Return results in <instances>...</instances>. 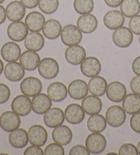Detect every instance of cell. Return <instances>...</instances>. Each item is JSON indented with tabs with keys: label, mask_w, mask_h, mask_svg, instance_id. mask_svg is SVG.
Returning <instances> with one entry per match:
<instances>
[{
	"label": "cell",
	"mask_w": 140,
	"mask_h": 155,
	"mask_svg": "<svg viewBox=\"0 0 140 155\" xmlns=\"http://www.w3.org/2000/svg\"><path fill=\"white\" fill-rule=\"evenodd\" d=\"M40 75L45 79H53L58 76L60 66L58 61L52 58H45L40 60L38 67Z\"/></svg>",
	"instance_id": "6da1fadb"
},
{
	"label": "cell",
	"mask_w": 140,
	"mask_h": 155,
	"mask_svg": "<svg viewBox=\"0 0 140 155\" xmlns=\"http://www.w3.org/2000/svg\"><path fill=\"white\" fill-rule=\"evenodd\" d=\"M82 32L78 27L70 24L64 26L61 33V40L68 47L79 45L82 41Z\"/></svg>",
	"instance_id": "7a4b0ae2"
},
{
	"label": "cell",
	"mask_w": 140,
	"mask_h": 155,
	"mask_svg": "<svg viewBox=\"0 0 140 155\" xmlns=\"http://www.w3.org/2000/svg\"><path fill=\"white\" fill-rule=\"evenodd\" d=\"M105 118L109 126L114 128L120 127L126 121V111L119 105L111 106L106 111Z\"/></svg>",
	"instance_id": "3957f363"
},
{
	"label": "cell",
	"mask_w": 140,
	"mask_h": 155,
	"mask_svg": "<svg viewBox=\"0 0 140 155\" xmlns=\"http://www.w3.org/2000/svg\"><path fill=\"white\" fill-rule=\"evenodd\" d=\"M85 146L90 153L100 154L106 148L107 140L100 133H92L86 138Z\"/></svg>",
	"instance_id": "277c9868"
},
{
	"label": "cell",
	"mask_w": 140,
	"mask_h": 155,
	"mask_svg": "<svg viewBox=\"0 0 140 155\" xmlns=\"http://www.w3.org/2000/svg\"><path fill=\"white\" fill-rule=\"evenodd\" d=\"M20 90L23 94L29 97H34L42 91V84L37 77H28L21 81Z\"/></svg>",
	"instance_id": "5b68a950"
},
{
	"label": "cell",
	"mask_w": 140,
	"mask_h": 155,
	"mask_svg": "<svg viewBox=\"0 0 140 155\" xmlns=\"http://www.w3.org/2000/svg\"><path fill=\"white\" fill-rule=\"evenodd\" d=\"M112 40L117 47L120 48H127L133 42V32L129 28L122 26L115 29L112 34Z\"/></svg>",
	"instance_id": "8992f818"
},
{
	"label": "cell",
	"mask_w": 140,
	"mask_h": 155,
	"mask_svg": "<svg viewBox=\"0 0 140 155\" xmlns=\"http://www.w3.org/2000/svg\"><path fill=\"white\" fill-rule=\"evenodd\" d=\"M21 123V118L14 111H7L0 116V127L6 132H12L19 128Z\"/></svg>",
	"instance_id": "52a82bcc"
},
{
	"label": "cell",
	"mask_w": 140,
	"mask_h": 155,
	"mask_svg": "<svg viewBox=\"0 0 140 155\" xmlns=\"http://www.w3.org/2000/svg\"><path fill=\"white\" fill-rule=\"evenodd\" d=\"M11 109L19 116H25L30 114L32 109V101L25 94L18 95L12 100Z\"/></svg>",
	"instance_id": "ba28073f"
},
{
	"label": "cell",
	"mask_w": 140,
	"mask_h": 155,
	"mask_svg": "<svg viewBox=\"0 0 140 155\" xmlns=\"http://www.w3.org/2000/svg\"><path fill=\"white\" fill-rule=\"evenodd\" d=\"M107 97L114 103H120L126 96L125 85L120 81H112L107 85Z\"/></svg>",
	"instance_id": "9c48e42d"
},
{
	"label": "cell",
	"mask_w": 140,
	"mask_h": 155,
	"mask_svg": "<svg viewBox=\"0 0 140 155\" xmlns=\"http://www.w3.org/2000/svg\"><path fill=\"white\" fill-rule=\"evenodd\" d=\"M29 141L32 145L43 146L48 139L47 130L41 125L34 124L28 130Z\"/></svg>",
	"instance_id": "30bf717a"
},
{
	"label": "cell",
	"mask_w": 140,
	"mask_h": 155,
	"mask_svg": "<svg viewBox=\"0 0 140 155\" xmlns=\"http://www.w3.org/2000/svg\"><path fill=\"white\" fill-rule=\"evenodd\" d=\"M28 28L22 21H15L8 27L7 34L10 39L15 42H21L28 34Z\"/></svg>",
	"instance_id": "8fae6325"
},
{
	"label": "cell",
	"mask_w": 140,
	"mask_h": 155,
	"mask_svg": "<svg viewBox=\"0 0 140 155\" xmlns=\"http://www.w3.org/2000/svg\"><path fill=\"white\" fill-rule=\"evenodd\" d=\"M82 73L87 77L98 76L101 71L100 61L95 57L85 58L80 66Z\"/></svg>",
	"instance_id": "7c38bea8"
},
{
	"label": "cell",
	"mask_w": 140,
	"mask_h": 155,
	"mask_svg": "<svg viewBox=\"0 0 140 155\" xmlns=\"http://www.w3.org/2000/svg\"><path fill=\"white\" fill-rule=\"evenodd\" d=\"M64 120H65L64 112L58 107L51 108L46 112L43 117L46 126L53 129L62 124Z\"/></svg>",
	"instance_id": "4fadbf2b"
},
{
	"label": "cell",
	"mask_w": 140,
	"mask_h": 155,
	"mask_svg": "<svg viewBox=\"0 0 140 155\" xmlns=\"http://www.w3.org/2000/svg\"><path fill=\"white\" fill-rule=\"evenodd\" d=\"M85 111L79 104L72 103L66 107L64 116L67 122L71 124H79L85 118Z\"/></svg>",
	"instance_id": "5bb4252c"
},
{
	"label": "cell",
	"mask_w": 140,
	"mask_h": 155,
	"mask_svg": "<svg viewBox=\"0 0 140 155\" xmlns=\"http://www.w3.org/2000/svg\"><path fill=\"white\" fill-rule=\"evenodd\" d=\"M88 85L82 79L74 80L71 82L68 87L69 96L75 100L83 99L86 96H88Z\"/></svg>",
	"instance_id": "9a60e30c"
},
{
	"label": "cell",
	"mask_w": 140,
	"mask_h": 155,
	"mask_svg": "<svg viewBox=\"0 0 140 155\" xmlns=\"http://www.w3.org/2000/svg\"><path fill=\"white\" fill-rule=\"evenodd\" d=\"M86 58V51L81 45H77L67 48L65 51V59L70 64L79 65Z\"/></svg>",
	"instance_id": "2e32d148"
},
{
	"label": "cell",
	"mask_w": 140,
	"mask_h": 155,
	"mask_svg": "<svg viewBox=\"0 0 140 155\" xmlns=\"http://www.w3.org/2000/svg\"><path fill=\"white\" fill-rule=\"evenodd\" d=\"M47 95L53 102L60 103L66 98L68 89L63 83L53 82L47 88Z\"/></svg>",
	"instance_id": "e0dca14e"
},
{
	"label": "cell",
	"mask_w": 140,
	"mask_h": 155,
	"mask_svg": "<svg viewBox=\"0 0 140 155\" xmlns=\"http://www.w3.org/2000/svg\"><path fill=\"white\" fill-rule=\"evenodd\" d=\"M4 75L8 81H19L25 76V68L17 61L8 62L4 68Z\"/></svg>",
	"instance_id": "ac0fdd59"
},
{
	"label": "cell",
	"mask_w": 140,
	"mask_h": 155,
	"mask_svg": "<svg viewBox=\"0 0 140 155\" xmlns=\"http://www.w3.org/2000/svg\"><path fill=\"white\" fill-rule=\"evenodd\" d=\"M125 16L119 10H113L107 12L103 17V23L107 28L115 30L125 23Z\"/></svg>",
	"instance_id": "d6986e66"
},
{
	"label": "cell",
	"mask_w": 140,
	"mask_h": 155,
	"mask_svg": "<svg viewBox=\"0 0 140 155\" xmlns=\"http://www.w3.org/2000/svg\"><path fill=\"white\" fill-rule=\"evenodd\" d=\"M32 110L37 114H45L52 106V102L49 96L40 93L33 97L32 100Z\"/></svg>",
	"instance_id": "ffe728a7"
},
{
	"label": "cell",
	"mask_w": 140,
	"mask_h": 155,
	"mask_svg": "<svg viewBox=\"0 0 140 155\" xmlns=\"http://www.w3.org/2000/svg\"><path fill=\"white\" fill-rule=\"evenodd\" d=\"M45 22L44 15L37 11L29 12L26 16L25 19V23L27 28L32 32H39L41 31Z\"/></svg>",
	"instance_id": "44dd1931"
},
{
	"label": "cell",
	"mask_w": 140,
	"mask_h": 155,
	"mask_svg": "<svg viewBox=\"0 0 140 155\" xmlns=\"http://www.w3.org/2000/svg\"><path fill=\"white\" fill-rule=\"evenodd\" d=\"M82 107L88 115L99 114L103 108V103L99 97L95 95H89L83 98L82 103Z\"/></svg>",
	"instance_id": "7402d4cb"
},
{
	"label": "cell",
	"mask_w": 140,
	"mask_h": 155,
	"mask_svg": "<svg viewBox=\"0 0 140 155\" xmlns=\"http://www.w3.org/2000/svg\"><path fill=\"white\" fill-rule=\"evenodd\" d=\"M21 49L19 45L14 42H8L2 46L1 55L8 62L17 61L20 58Z\"/></svg>",
	"instance_id": "603a6c76"
},
{
	"label": "cell",
	"mask_w": 140,
	"mask_h": 155,
	"mask_svg": "<svg viewBox=\"0 0 140 155\" xmlns=\"http://www.w3.org/2000/svg\"><path fill=\"white\" fill-rule=\"evenodd\" d=\"M25 7L21 2L13 1L8 4L6 8V12L8 19L15 22L23 19L25 15Z\"/></svg>",
	"instance_id": "cb8c5ba5"
},
{
	"label": "cell",
	"mask_w": 140,
	"mask_h": 155,
	"mask_svg": "<svg viewBox=\"0 0 140 155\" xmlns=\"http://www.w3.org/2000/svg\"><path fill=\"white\" fill-rule=\"evenodd\" d=\"M19 61L25 70L32 71H35L38 67L40 58L39 55L36 51L28 50L21 53Z\"/></svg>",
	"instance_id": "d4e9b609"
},
{
	"label": "cell",
	"mask_w": 140,
	"mask_h": 155,
	"mask_svg": "<svg viewBox=\"0 0 140 155\" xmlns=\"http://www.w3.org/2000/svg\"><path fill=\"white\" fill-rule=\"evenodd\" d=\"M77 25L82 33L91 34L97 28L98 20L93 15H82L78 18Z\"/></svg>",
	"instance_id": "484cf974"
},
{
	"label": "cell",
	"mask_w": 140,
	"mask_h": 155,
	"mask_svg": "<svg viewBox=\"0 0 140 155\" xmlns=\"http://www.w3.org/2000/svg\"><path fill=\"white\" fill-rule=\"evenodd\" d=\"M52 138L54 142L62 146H66L72 140V130L66 125H60L54 128L52 132Z\"/></svg>",
	"instance_id": "4316f807"
},
{
	"label": "cell",
	"mask_w": 140,
	"mask_h": 155,
	"mask_svg": "<svg viewBox=\"0 0 140 155\" xmlns=\"http://www.w3.org/2000/svg\"><path fill=\"white\" fill-rule=\"evenodd\" d=\"M8 140L10 145L14 148H23L28 143V133H27L25 129L18 128L10 132Z\"/></svg>",
	"instance_id": "83f0119b"
},
{
	"label": "cell",
	"mask_w": 140,
	"mask_h": 155,
	"mask_svg": "<svg viewBox=\"0 0 140 155\" xmlns=\"http://www.w3.org/2000/svg\"><path fill=\"white\" fill-rule=\"evenodd\" d=\"M42 31L45 38L49 40H55L61 35L62 27L58 20L52 18L46 21Z\"/></svg>",
	"instance_id": "f1b7e54d"
},
{
	"label": "cell",
	"mask_w": 140,
	"mask_h": 155,
	"mask_svg": "<svg viewBox=\"0 0 140 155\" xmlns=\"http://www.w3.org/2000/svg\"><path fill=\"white\" fill-rule=\"evenodd\" d=\"M24 45L28 50L39 51L45 46V38L39 32H31L24 40Z\"/></svg>",
	"instance_id": "f546056e"
},
{
	"label": "cell",
	"mask_w": 140,
	"mask_h": 155,
	"mask_svg": "<svg viewBox=\"0 0 140 155\" xmlns=\"http://www.w3.org/2000/svg\"><path fill=\"white\" fill-rule=\"evenodd\" d=\"M107 83L105 79L101 76L92 77L88 82V89L92 94L102 97L106 93Z\"/></svg>",
	"instance_id": "4dcf8cb0"
},
{
	"label": "cell",
	"mask_w": 140,
	"mask_h": 155,
	"mask_svg": "<svg viewBox=\"0 0 140 155\" xmlns=\"http://www.w3.org/2000/svg\"><path fill=\"white\" fill-rule=\"evenodd\" d=\"M107 120L103 115L96 114L92 115L87 121V127L92 133H102L107 127Z\"/></svg>",
	"instance_id": "1f68e13d"
},
{
	"label": "cell",
	"mask_w": 140,
	"mask_h": 155,
	"mask_svg": "<svg viewBox=\"0 0 140 155\" xmlns=\"http://www.w3.org/2000/svg\"><path fill=\"white\" fill-rule=\"evenodd\" d=\"M122 107L126 114L133 115L140 111V96L131 93L122 101Z\"/></svg>",
	"instance_id": "d6a6232c"
},
{
	"label": "cell",
	"mask_w": 140,
	"mask_h": 155,
	"mask_svg": "<svg viewBox=\"0 0 140 155\" xmlns=\"http://www.w3.org/2000/svg\"><path fill=\"white\" fill-rule=\"evenodd\" d=\"M120 10L125 17H133L140 12V2L139 0H123L120 5Z\"/></svg>",
	"instance_id": "836d02e7"
},
{
	"label": "cell",
	"mask_w": 140,
	"mask_h": 155,
	"mask_svg": "<svg viewBox=\"0 0 140 155\" xmlns=\"http://www.w3.org/2000/svg\"><path fill=\"white\" fill-rule=\"evenodd\" d=\"M73 6L78 14H90L95 8V3L93 0H74Z\"/></svg>",
	"instance_id": "e575fe53"
},
{
	"label": "cell",
	"mask_w": 140,
	"mask_h": 155,
	"mask_svg": "<svg viewBox=\"0 0 140 155\" xmlns=\"http://www.w3.org/2000/svg\"><path fill=\"white\" fill-rule=\"evenodd\" d=\"M60 2L59 0H39V9L46 15H52L57 11Z\"/></svg>",
	"instance_id": "d590c367"
},
{
	"label": "cell",
	"mask_w": 140,
	"mask_h": 155,
	"mask_svg": "<svg viewBox=\"0 0 140 155\" xmlns=\"http://www.w3.org/2000/svg\"><path fill=\"white\" fill-rule=\"evenodd\" d=\"M45 155H64V149L62 146L58 143H52L45 149Z\"/></svg>",
	"instance_id": "8d00e7d4"
},
{
	"label": "cell",
	"mask_w": 140,
	"mask_h": 155,
	"mask_svg": "<svg viewBox=\"0 0 140 155\" xmlns=\"http://www.w3.org/2000/svg\"><path fill=\"white\" fill-rule=\"evenodd\" d=\"M119 155H137V147L131 143H126L120 146L118 152Z\"/></svg>",
	"instance_id": "74e56055"
},
{
	"label": "cell",
	"mask_w": 140,
	"mask_h": 155,
	"mask_svg": "<svg viewBox=\"0 0 140 155\" xmlns=\"http://www.w3.org/2000/svg\"><path fill=\"white\" fill-rule=\"evenodd\" d=\"M129 29L133 34L140 35V15H136L131 18L128 22Z\"/></svg>",
	"instance_id": "f35d334b"
},
{
	"label": "cell",
	"mask_w": 140,
	"mask_h": 155,
	"mask_svg": "<svg viewBox=\"0 0 140 155\" xmlns=\"http://www.w3.org/2000/svg\"><path fill=\"white\" fill-rule=\"evenodd\" d=\"M10 90L8 85L0 84V105L6 103L10 97Z\"/></svg>",
	"instance_id": "ab89813d"
},
{
	"label": "cell",
	"mask_w": 140,
	"mask_h": 155,
	"mask_svg": "<svg viewBox=\"0 0 140 155\" xmlns=\"http://www.w3.org/2000/svg\"><path fill=\"white\" fill-rule=\"evenodd\" d=\"M130 127L132 130L140 133V111L133 114L130 119Z\"/></svg>",
	"instance_id": "60d3db41"
},
{
	"label": "cell",
	"mask_w": 140,
	"mask_h": 155,
	"mask_svg": "<svg viewBox=\"0 0 140 155\" xmlns=\"http://www.w3.org/2000/svg\"><path fill=\"white\" fill-rule=\"evenodd\" d=\"M91 153L86 146L82 145H76L70 150V155H90Z\"/></svg>",
	"instance_id": "b9f144b4"
},
{
	"label": "cell",
	"mask_w": 140,
	"mask_h": 155,
	"mask_svg": "<svg viewBox=\"0 0 140 155\" xmlns=\"http://www.w3.org/2000/svg\"><path fill=\"white\" fill-rule=\"evenodd\" d=\"M130 87L132 92L140 96V75L134 77L130 82Z\"/></svg>",
	"instance_id": "7bdbcfd3"
},
{
	"label": "cell",
	"mask_w": 140,
	"mask_h": 155,
	"mask_svg": "<svg viewBox=\"0 0 140 155\" xmlns=\"http://www.w3.org/2000/svg\"><path fill=\"white\" fill-rule=\"evenodd\" d=\"M23 154L24 155H43L45 154H44V151L42 150V149L40 148V146L32 145L26 148Z\"/></svg>",
	"instance_id": "ee69618b"
},
{
	"label": "cell",
	"mask_w": 140,
	"mask_h": 155,
	"mask_svg": "<svg viewBox=\"0 0 140 155\" xmlns=\"http://www.w3.org/2000/svg\"><path fill=\"white\" fill-rule=\"evenodd\" d=\"M20 2L24 6L28 9L34 8L39 3V0H20Z\"/></svg>",
	"instance_id": "f6af8a7d"
},
{
	"label": "cell",
	"mask_w": 140,
	"mask_h": 155,
	"mask_svg": "<svg viewBox=\"0 0 140 155\" xmlns=\"http://www.w3.org/2000/svg\"><path fill=\"white\" fill-rule=\"evenodd\" d=\"M132 70L137 75H140V56L133 60L132 63Z\"/></svg>",
	"instance_id": "bcb514c9"
},
{
	"label": "cell",
	"mask_w": 140,
	"mask_h": 155,
	"mask_svg": "<svg viewBox=\"0 0 140 155\" xmlns=\"http://www.w3.org/2000/svg\"><path fill=\"white\" fill-rule=\"evenodd\" d=\"M104 2L109 7L116 8L120 6L123 0H104Z\"/></svg>",
	"instance_id": "7dc6e473"
},
{
	"label": "cell",
	"mask_w": 140,
	"mask_h": 155,
	"mask_svg": "<svg viewBox=\"0 0 140 155\" xmlns=\"http://www.w3.org/2000/svg\"><path fill=\"white\" fill-rule=\"evenodd\" d=\"M6 9L4 8L3 6L0 5V25L5 22V21L6 19Z\"/></svg>",
	"instance_id": "c3c4849f"
},
{
	"label": "cell",
	"mask_w": 140,
	"mask_h": 155,
	"mask_svg": "<svg viewBox=\"0 0 140 155\" xmlns=\"http://www.w3.org/2000/svg\"><path fill=\"white\" fill-rule=\"evenodd\" d=\"M4 70V63L2 60L0 59V75H1L2 73H3V71Z\"/></svg>",
	"instance_id": "681fc988"
},
{
	"label": "cell",
	"mask_w": 140,
	"mask_h": 155,
	"mask_svg": "<svg viewBox=\"0 0 140 155\" xmlns=\"http://www.w3.org/2000/svg\"><path fill=\"white\" fill-rule=\"evenodd\" d=\"M137 151H138V154H140V141H139V143H137Z\"/></svg>",
	"instance_id": "f907efd6"
},
{
	"label": "cell",
	"mask_w": 140,
	"mask_h": 155,
	"mask_svg": "<svg viewBox=\"0 0 140 155\" xmlns=\"http://www.w3.org/2000/svg\"><path fill=\"white\" fill-rule=\"evenodd\" d=\"M107 154L109 155V154H117L115 153V152H109V153H107Z\"/></svg>",
	"instance_id": "816d5d0a"
},
{
	"label": "cell",
	"mask_w": 140,
	"mask_h": 155,
	"mask_svg": "<svg viewBox=\"0 0 140 155\" xmlns=\"http://www.w3.org/2000/svg\"><path fill=\"white\" fill-rule=\"evenodd\" d=\"M4 1H5V0H0V4H2V3H4Z\"/></svg>",
	"instance_id": "f5cc1de1"
},
{
	"label": "cell",
	"mask_w": 140,
	"mask_h": 155,
	"mask_svg": "<svg viewBox=\"0 0 140 155\" xmlns=\"http://www.w3.org/2000/svg\"><path fill=\"white\" fill-rule=\"evenodd\" d=\"M139 45H140V36H139Z\"/></svg>",
	"instance_id": "db71d44e"
}]
</instances>
